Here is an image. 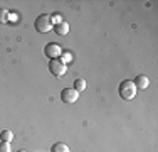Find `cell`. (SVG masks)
<instances>
[{
	"label": "cell",
	"mask_w": 158,
	"mask_h": 152,
	"mask_svg": "<svg viewBox=\"0 0 158 152\" xmlns=\"http://www.w3.org/2000/svg\"><path fill=\"white\" fill-rule=\"evenodd\" d=\"M0 152H12L10 142H0Z\"/></svg>",
	"instance_id": "cell-12"
},
{
	"label": "cell",
	"mask_w": 158,
	"mask_h": 152,
	"mask_svg": "<svg viewBox=\"0 0 158 152\" xmlns=\"http://www.w3.org/2000/svg\"><path fill=\"white\" fill-rule=\"evenodd\" d=\"M77 98H79V93L74 88H64L61 91V100L64 103H74Z\"/></svg>",
	"instance_id": "cell-5"
},
{
	"label": "cell",
	"mask_w": 158,
	"mask_h": 152,
	"mask_svg": "<svg viewBox=\"0 0 158 152\" xmlns=\"http://www.w3.org/2000/svg\"><path fill=\"white\" fill-rule=\"evenodd\" d=\"M54 32L57 34V36H66L67 32H69V24L67 22H61V24H57V25H54Z\"/></svg>",
	"instance_id": "cell-7"
},
{
	"label": "cell",
	"mask_w": 158,
	"mask_h": 152,
	"mask_svg": "<svg viewBox=\"0 0 158 152\" xmlns=\"http://www.w3.org/2000/svg\"><path fill=\"white\" fill-rule=\"evenodd\" d=\"M74 90H76L77 93H79V91H84L86 90V81H84V79L77 78L76 81H74Z\"/></svg>",
	"instance_id": "cell-9"
},
{
	"label": "cell",
	"mask_w": 158,
	"mask_h": 152,
	"mask_svg": "<svg viewBox=\"0 0 158 152\" xmlns=\"http://www.w3.org/2000/svg\"><path fill=\"white\" fill-rule=\"evenodd\" d=\"M66 64L62 63L61 59H52L51 63H49V71H51L54 76H57V78H61V76H64V73H66Z\"/></svg>",
	"instance_id": "cell-3"
},
{
	"label": "cell",
	"mask_w": 158,
	"mask_h": 152,
	"mask_svg": "<svg viewBox=\"0 0 158 152\" xmlns=\"http://www.w3.org/2000/svg\"><path fill=\"white\" fill-rule=\"evenodd\" d=\"M0 139H2V142H10V140H14V134L10 130H2L0 132Z\"/></svg>",
	"instance_id": "cell-10"
},
{
	"label": "cell",
	"mask_w": 158,
	"mask_h": 152,
	"mask_svg": "<svg viewBox=\"0 0 158 152\" xmlns=\"http://www.w3.org/2000/svg\"><path fill=\"white\" fill-rule=\"evenodd\" d=\"M9 15H10V12L7 9H0V24L9 22Z\"/></svg>",
	"instance_id": "cell-11"
},
{
	"label": "cell",
	"mask_w": 158,
	"mask_h": 152,
	"mask_svg": "<svg viewBox=\"0 0 158 152\" xmlns=\"http://www.w3.org/2000/svg\"><path fill=\"white\" fill-rule=\"evenodd\" d=\"M34 27H35L37 32H42V34H46V32H51L52 27H54V24H52V19H51V15H47V14H42V15H39V17L35 19V22H34Z\"/></svg>",
	"instance_id": "cell-2"
},
{
	"label": "cell",
	"mask_w": 158,
	"mask_h": 152,
	"mask_svg": "<svg viewBox=\"0 0 158 152\" xmlns=\"http://www.w3.org/2000/svg\"><path fill=\"white\" fill-rule=\"evenodd\" d=\"M136 86H135V83L131 81V79H125V81H121V85H119L118 88V93L119 96L123 98V100H135V96H136Z\"/></svg>",
	"instance_id": "cell-1"
},
{
	"label": "cell",
	"mask_w": 158,
	"mask_h": 152,
	"mask_svg": "<svg viewBox=\"0 0 158 152\" xmlns=\"http://www.w3.org/2000/svg\"><path fill=\"white\" fill-rule=\"evenodd\" d=\"M61 61H62L64 64H66V63H71V61H73V56H71V52H64Z\"/></svg>",
	"instance_id": "cell-14"
},
{
	"label": "cell",
	"mask_w": 158,
	"mask_h": 152,
	"mask_svg": "<svg viewBox=\"0 0 158 152\" xmlns=\"http://www.w3.org/2000/svg\"><path fill=\"white\" fill-rule=\"evenodd\" d=\"M19 152H27V150H19Z\"/></svg>",
	"instance_id": "cell-16"
},
{
	"label": "cell",
	"mask_w": 158,
	"mask_h": 152,
	"mask_svg": "<svg viewBox=\"0 0 158 152\" xmlns=\"http://www.w3.org/2000/svg\"><path fill=\"white\" fill-rule=\"evenodd\" d=\"M9 22H19V15L17 14H10L9 15Z\"/></svg>",
	"instance_id": "cell-15"
},
{
	"label": "cell",
	"mask_w": 158,
	"mask_h": 152,
	"mask_svg": "<svg viewBox=\"0 0 158 152\" xmlns=\"http://www.w3.org/2000/svg\"><path fill=\"white\" fill-rule=\"evenodd\" d=\"M51 19H52V24H54V25H57V24H61V22H62V15L61 14L51 15Z\"/></svg>",
	"instance_id": "cell-13"
},
{
	"label": "cell",
	"mask_w": 158,
	"mask_h": 152,
	"mask_svg": "<svg viewBox=\"0 0 158 152\" xmlns=\"http://www.w3.org/2000/svg\"><path fill=\"white\" fill-rule=\"evenodd\" d=\"M51 152H71V150H69V145H67V144H64V142H56L54 145H52Z\"/></svg>",
	"instance_id": "cell-8"
},
{
	"label": "cell",
	"mask_w": 158,
	"mask_h": 152,
	"mask_svg": "<svg viewBox=\"0 0 158 152\" xmlns=\"http://www.w3.org/2000/svg\"><path fill=\"white\" fill-rule=\"evenodd\" d=\"M44 54H46V58H49L52 61V59H57L59 56L62 54V49H61L59 44L49 42V44H46V47H44Z\"/></svg>",
	"instance_id": "cell-4"
},
{
	"label": "cell",
	"mask_w": 158,
	"mask_h": 152,
	"mask_svg": "<svg viewBox=\"0 0 158 152\" xmlns=\"http://www.w3.org/2000/svg\"><path fill=\"white\" fill-rule=\"evenodd\" d=\"M133 83H135V86H136V90H146V88L150 86V79H148V76H143V74L136 76Z\"/></svg>",
	"instance_id": "cell-6"
}]
</instances>
